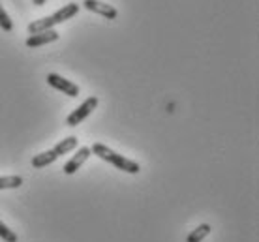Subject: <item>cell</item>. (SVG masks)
Wrapping results in <instances>:
<instances>
[{
	"label": "cell",
	"mask_w": 259,
	"mask_h": 242,
	"mask_svg": "<svg viewBox=\"0 0 259 242\" xmlns=\"http://www.w3.org/2000/svg\"><path fill=\"white\" fill-rule=\"evenodd\" d=\"M75 149H77V137H75V135H68V137L62 139L60 143L55 144L53 152H55L57 156H64V154L75 151Z\"/></svg>",
	"instance_id": "cell-8"
},
{
	"label": "cell",
	"mask_w": 259,
	"mask_h": 242,
	"mask_svg": "<svg viewBox=\"0 0 259 242\" xmlns=\"http://www.w3.org/2000/svg\"><path fill=\"white\" fill-rule=\"evenodd\" d=\"M77 12H79V4H75V2H70V4L62 6L59 12H55L53 15H49V17L32 21V23L28 25V32H30V34H39V32H46V30H53V26L59 25V23H64V21H68V19H71L73 15H77Z\"/></svg>",
	"instance_id": "cell-1"
},
{
	"label": "cell",
	"mask_w": 259,
	"mask_h": 242,
	"mask_svg": "<svg viewBox=\"0 0 259 242\" xmlns=\"http://www.w3.org/2000/svg\"><path fill=\"white\" fill-rule=\"evenodd\" d=\"M91 152H92V154H96L98 158L105 160L107 164L115 165L117 169L124 171V173H130V175H137V173L141 171V167H139V164H137V162H134V160H128V158H124L122 154H118V152L111 151L109 147H105V144H102V143L92 144Z\"/></svg>",
	"instance_id": "cell-2"
},
{
	"label": "cell",
	"mask_w": 259,
	"mask_h": 242,
	"mask_svg": "<svg viewBox=\"0 0 259 242\" xmlns=\"http://www.w3.org/2000/svg\"><path fill=\"white\" fill-rule=\"evenodd\" d=\"M60 38V34L57 30H46V32H39V34H32L30 38L26 39V47L30 49H36V47L47 45V43H53Z\"/></svg>",
	"instance_id": "cell-7"
},
{
	"label": "cell",
	"mask_w": 259,
	"mask_h": 242,
	"mask_svg": "<svg viewBox=\"0 0 259 242\" xmlns=\"http://www.w3.org/2000/svg\"><path fill=\"white\" fill-rule=\"evenodd\" d=\"M96 107H98V98H96V96H91V98H87L83 104H81L77 109H75V111L68 115V118H66V124L71 126V128H73V126H77V124H81V122H83V120L89 117V115H92V111H94Z\"/></svg>",
	"instance_id": "cell-3"
},
{
	"label": "cell",
	"mask_w": 259,
	"mask_h": 242,
	"mask_svg": "<svg viewBox=\"0 0 259 242\" xmlns=\"http://www.w3.org/2000/svg\"><path fill=\"white\" fill-rule=\"evenodd\" d=\"M23 184L21 177H0V190H12V188H19Z\"/></svg>",
	"instance_id": "cell-11"
},
{
	"label": "cell",
	"mask_w": 259,
	"mask_h": 242,
	"mask_svg": "<svg viewBox=\"0 0 259 242\" xmlns=\"http://www.w3.org/2000/svg\"><path fill=\"white\" fill-rule=\"evenodd\" d=\"M0 28H2L4 32H12L13 30V23H12V19L8 17V13H6V10L2 8V4H0Z\"/></svg>",
	"instance_id": "cell-12"
},
{
	"label": "cell",
	"mask_w": 259,
	"mask_h": 242,
	"mask_svg": "<svg viewBox=\"0 0 259 242\" xmlns=\"http://www.w3.org/2000/svg\"><path fill=\"white\" fill-rule=\"evenodd\" d=\"M57 154L53 151H46L41 152V154H36V156L32 158V167L34 169H41V167H47V165H51L57 162Z\"/></svg>",
	"instance_id": "cell-9"
},
{
	"label": "cell",
	"mask_w": 259,
	"mask_h": 242,
	"mask_svg": "<svg viewBox=\"0 0 259 242\" xmlns=\"http://www.w3.org/2000/svg\"><path fill=\"white\" fill-rule=\"evenodd\" d=\"M47 85H51L53 88H57L70 98H77L79 96V86L64 79L62 75H59V73H47Z\"/></svg>",
	"instance_id": "cell-4"
},
{
	"label": "cell",
	"mask_w": 259,
	"mask_h": 242,
	"mask_svg": "<svg viewBox=\"0 0 259 242\" xmlns=\"http://www.w3.org/2000/svg\"><path fill=\"white\" fill-rule=\"evenodd\" d=\"M91 147H81L77 151V154L71 158L70 162H66L64 165V173L66 175H73V173H77V169H81V165L89 160V156H91Z\"/></svg>",
	"instance_id": "cell-6"
},
{
	"label": "cell",
	"mask_w": 259,
	"mask_h": 242,
	"mask_svg": "<svg viewBox=\"0 0 259 242\" xmlns=\"http://www.w3.org/2000/svg\"><path fill=\"white\" fill-rule=\"evenodd\" d=\"M0 238L6 242H17V235L8 227L6 223H2V222H0Z\"/></svg>",
	"instance_id": "cell-13"
},
{
	"label": "cell",
	"mask_w": 259,
	"mask_h": 242,
	"mask_svg": "<svg viewBox=\"0 0 259 242\" xmlns=\"http://www.w3.org/2000/svg\"><path fill=\"white\" fill-rule=\"evenodd\" d=\"M83 6L89 10V12H94L98 15H104L107 19H117L118 17V10L111 4H105V2H100V0H84Z\"/></svg>",
	"instance_id": "cell-5"
},
{
	"label": "cell",
	"mask_w": 259,
	"mask_h": 242,
	"mask_svg": "<svg viewBox=\"0 0 259 242\" xmlns=\"http://www.w3.org/2000/svg\"><path fill=\"white\" fill-rule=\"evenodd\" d=\"M32 2L36 6H44V4H46V0H32Z\"/></svg>",
	"instance_id": "cell-14"
},
{
	"label": "cell",
	"mask_w": 259,
	"mask_h": 242,
	"mask_svg": "<svg viewBox=\"0 0 259 242\" xmlns=\"http://www.w3.org/2000/svg\"><path fill=\"white\" fill-rule=\"evenodd\" d=\"M210 231H212V227H210L208 223H201V225H197V227L186 236V242H201L205 236L210 235Z\"/></svg>",
	"instance_id": "cell-10"
}]
</instances>
